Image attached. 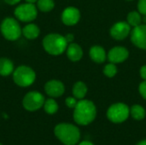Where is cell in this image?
I'll return each mask as SVG.
<instances>
[{
    "mask_svg": "<svg viewBox=\"0 0 146 145\" xmlns=\"http://www.w3.org/2000/svg\"><path fill=\"white\" fill-rule=\"evenodd\" d=\"M138 9L140 14L146 15V0H139V1Z\"/></svg>",
    "mask_w": 146,
    "mask_h": 145,
    "instance_id": "25",
    "label": "cell"
},
{
    "mask_svg": "<svg viewBox=\"0 0 146 145\" xmlns=\"http://www.w3.org/2000/svg\"><path fill=\"white\" fill-rule=\"evenodd\" d=\"M65 38H66V40H67L68 43H71V42L74 41V35L71 34V33H68V34H67L65 36Z\"/></svg>",
    "mask_w": 146,
    "mask_h": 145,
    "instance_id": "28",
    "label": "cell"
},
{
    "mask_svg": "<svg viewBox=\"0 0 146 145\" xmlns=\"http://www.w3.org/2000/svg\"><path fill=\"white\" fill-rule=\"evenodd\" d=\"M137 145H146V139H144V140H141V141H139Z\"/></svg>",
    "mask_w": 146,
    "mask_h": 145,
    "instance_id": "31",
    "label": "cell"
},
{
    "mask_svg": "<svg viewBox=\"0 0 146 145\" xmlns=\"http://www.w3.org/2000/svg\"><path fill=\"white\" fill-rule=\"evenodd\" d=\"M130 115L129 107L122 103L112 104L107 110V118L115 124H120L126 121Z\"/></svg>",
    "mask_w": 146,
    "mask_h": 145,
    "instance_id": "6",
    "label": "cell"
},
{
    "mask_svg": "<svg viewBox=\"0 0 146 145\" xmlns=\"http://www.w3.org/2000/svg\"><path fill=\"white\" fill-rule=\"evenodd\" d=\"M55 6V3L53 0H38L37 1V8L43 11V12H48L53 9Z\"/></svg>",
    "mask_w": 146,
    "mask_h": 145,
    "instance_id": "21",
    "label": "cell"
},
{
    "mask_svg": "<svg viewBox=\"0 0 146 145\" xmlns=\"http://www.w3.org/2000/svg\"><path fill=\"white\" fill-rule=\"evenodd\" d=\"M131 31L130 25L124 21L115 23L110 29V35L117 40H122L127 38Z\"/></svg>",
    "mask_w": 146,
    "mask_h": 145,
    "instance_id": "11",
    "label": "cell"
},
{
    "mask_svg": "<svg viewBox=\"0 0 146 145\" xmlns=\"http://www.w3.org/2000/svg\"><path fill=\"white\" fill-rule=\"evenodd\" d=\"M15 15L17 20L22 22H30L36 19L38 15V9L34 3H22L15 8Z\"/></svg>",
    "mask_w": 146,
    "mask_h": 145,
    "instance_id": "7",
    "label": "cell"
},
{
    "mask_svg": "<svg viewBox=\"0 0 146 145\" xmlns=\"http://www.w3.org/2000/svg\"><path fill=\"white\" fill-rule=\"evenodd\" d=\"M44 97L38 91H30L23 98L22 104L27 111H36L42 108L44 103Z\"/></svg>",
    "mask_w": 146,
    "mask_h": 145,
    "instance_id": "8",
    "label": "cell"
},
{
    "mask_svg": "<svg viewBox=\"0 0 146 145\" xmlns=\"http://www.w3.org/2000/svg\"><path fill=\"white\" fill-rule=\"evenodd\" d=\"M127 1H130V0H127Z\"/></svg>",
    "mask_w": 146,
    "mask_h": 145,
    "instance_id": "34",
    "label": "cell"
},
{
    "mask_svg": "<svg viewBox=\"0 0 146 145\" xmlns=\"http://www.w3.org/2000/svg\"><path fill=\"white\" fill-rule=\"evenodd\" d=\"M67 56L73 62H77L80 60L83 56V51L81 47L77 44L71 43L67 47Z\"/></svg>",
    "mask_w": 146,
    "mask_h": 145,
    "instance_id": "14",
    "label": "cell"
},
{
    "mask_svg": "<svg viewBox=\"0 0 146 145\" xmlns=\"http://www.w3.org/2000/svg\"><path fill=\"white\" fill-rule=\"evenodd\" d=\"M131 40L137 47L146 50V24L139 25L133 28Z\"/></svg>",
    "mask_w": 146,
    "mask_h": 145,
    "instance_id": "9",
    "label": "cell"
},
{
    "mask_svg": "<svg viewBox=\"0 0 146 145\" xmlns=\"http://www.w3.org/2000/svg\"><path fill=\"white\" fill-rule=\"evenodd\" d=\"M54 133L64 145H76L80 140L79 127L70 123H60L56 125Z\"/></svg>",
    "mask_w": 146,
    "mask_h": 145,
    "instance_id": "2",
    "label": "cell"
},
{
    "mask_svg": "<svg viewBox=\"0 0 146 145\" xmlns=\"http://www.w3.org/2000/svg\"><path fill=\"white\" fill-rule=\"evenodd\" d=\"M38 0H26V2L27 3H36Z\"/></svg>",
    "mask_w": 146,
    "mask_h": 145,
    "instance_id": "32",
    "label": "cell"
},
{
    "mask_svg": "<svg viewBox=\"0 0 146 145\" xmlns=\"http://www.w3.org/2000/svg\"><path fill=\"white\" fill-rule=\"evenodd\" d=\"M20 1H21V0H4V2H5L6 3L9 4V5H15V4H16V3H20Z\"/></svg>",
    "mask_w": 146,
    "mask_h": 145,
    "instance_id": "29",
    "label": "cell"
},
{
    "mask_svg": "<svg viewBox=\"0 0 146 145\" xmlns=\"http://www.w3.org/2000/svg\"><path fill=\"white\" fill-rule=\"evenodd\" d=\"M90 57L97 63H102L106 59V53L103 47L101 46H93L91 48L89 52Z\"/></svg>",
    "mask_w": 146,
    "mask_h": 145,
    "instance_id": "15",
    "label": "cell"
},
{
    "mask_svg": "<svg viewBox=\"0 0 146 145\" xmlns=\"http://www.w3.org/2000/svg\"><path fill=\"white\" fill-rule=\"evenodd\" d=\"M77 98L75 97H67L66 100H65V103L66 105L69 108V109H74L76 104H77Z\"/></svg>",
    "mask_w": 146,
    "mask_h": 145,
    "instance_id": "24",
    "label": "cell"
},
{
    "mask_svg": "<svg viewBox=\"0 0 146 145\" xmlns=\"http://www.w3.org/2000/svg\"><path fill=\"white\" fill-rule=\"evenodd\" d=\"M0 30L3 36L9 41L17 40L22 33L19 22L11 17H7L2 21Z\"/></svg>",
    "mask_w": 146,
    "mask_h": 145,
    "instance_id": "5",
    "label": "cell"
},
{
    "mask_svg": "<svg viewBox=\"0 0 146 145\" xmlns=\"http://www.w3.org/2000/svg\"><path fill=\"white\" fill-rule=\"evenodd\" d=\"M45 93L50 97H59L63 95L65 91V87L62 82L59 80H50L44 85Z\"/></svg>",
    "mask_w": 146,
    "mask_h": 145,
    "instance_id": "10",
    "label": "cell"
},
{
    "mask_svg": "<svg viewBox=\"0 0 146 145\" xmlns=\"http://www.w3.org/2000/svg\"><path fill=\"white\" fill-rule=\"evenodd\" d=\"M35 79V72L27 66H20L13 72V79L15 83L21 87L30 86L33 84Z\"/></svg>",
    "mask_w": 146,
    "mask_h": 145,
    "instance_id": "4",
    "label": "cell"
},
{
    "mask_svg": "<svg viewBox=\"0 0 146 145\" xmlns=\"http://www.w3.org/2000/svg\"><path fill=\"white\" fill-rule=\"evenodd\" d=\"M141 16L139 15V12H136V11H133V12H130L127 15V22L130 26H137L139 25H140L141 23Z\"/></svg>",
    "mask_w": 146,
    "mask_h": 145,
    "instance_id": "22",
    "label": "cell"
},
{
    "mask_svg": "<svg viewBox=\"0 0 146 145\" xmlns=\"http://www.w3.org/2000/svg\"><path fill=\"white\" fill-rule=\"evenodd\" d=\"M78 145H94L91 141H88V140H84V141H81L80 142Z\"/></svg>",
    "mask_w": 146,
    "mask_h": 145,
    "instance_id": "30",
    "label": "cell"
},
{
    "mask_svg": "<svg viewBox=\"0 0 146 145\" xmlns=\"http://www.w3.org/2000/svg\"><path fill=\"white\" fill-rule=\"evenodd\" d=\"M116 73H117V68L115 65V63L111 62L110 64H107L104 68V73L109 78L114 77L116 74Z\"/></svg>",
    "mask_w": 146,
    "mask_h": 145,
    "instance_id": "23",
    "label": "cell"
},
{
    "mask_svg": "<svg viewBox=\"0 0 146 145\" xmlns=\"http://www.w3.org/2000/svg\"><path fill=\"white\" fill-rule=\"evenodd\" d=\"M87 93V87L85 83L78 81L73 87V95L77 99H83Z\"/></svg>",
    "mask_w": 146,
    "mask_h": 145,
    "instance_id": "18",
    "label": "cell"
},
{
    "mask_svg": "<svg viewBox=\"0 0 146 145\" xmlns=\"http://www.w3.org/2000/svg\"><path fill=\"white\" fill-rule=\"evenodd\" d=\"M43 46L47 53L52 56H58L67 50L68 42L65 37L58 33H50L44 38Z\"/></svg>",
    "mask_w": 146,
    "mask_h": 145,
    "instance_id": "3",
    "label": "cell"
},
{
    "mask_svg": "<svg viewBox=\"0 0 146 145\" xmlns=\"http://www.w3.org/2000/svg\"><path fill=\"white\" fill-rule=\"evenodd\" d=\"M40 30L36 24L29 23L22 28V34L28 39H34L38 37Z\"/></svg>",
    "mask_w": 146,
    "mask_h": 145,
    "instance_id": "16",
    "label": "cell"
},
{
    "mask_svg": "<svg viewBox=\"0 0 146 145\" xmlns=\"http://www.w3.org/2000/svg\"><path fill=\"white\" fill-rule=\"evenodd\" d=\"M43 107L44 111L49 115H54L58 110V104L53 98H49L45 100Z\"/></svg>",
    "mask_w": 146,
    "mask_h": 145,
    "instance_id": "20",
    "label": "cell"
},
{
    "mask_svg": "<svg viewBox=\"0 0 146 145\" xmlns=\"http://www.w3.org/2000/svg\"><path fill=\"white\" fill-rule=\"evenodd\" d=\"M139 93L141 94V96L143 97V98L146 99V80H145L144 82H142L139 85Z\"/></svg>",
    "mask_w": 146,
    "mask_h": 145,
    "instance_id": "26",
    "label": "cell"
},
{
    "mask_svg": "<svg viewBox=\"0 0 146 145\" xmlns=\"http://www.w3.org/2000/svg\"><path fill=\"white\" fill-rule=\"evenodd\" d=\"M0 145H3V144H0Z\"/></svg>",
    "mask_w": 146,
    "mask_h": 145,
    "instance_id": "33",
    "label": "cell"
},
{
    "mask_svg": "<svg viewBox=\"0 0 146 145\" xmlns=\"http://www.w3.org/2000/svg\"><path fill=\"white\" fill-rule=\"evenodd\" d=\"M80 18V13L78 9L74 7L66 8L62 14V21L67 26L75 25Z\"/></svg>",
    "mask_w": 146,
    "mask_h": 145,
    "instance_id": "12",
    "label": "cell"
},
{
    "mask_svg": "<svg viewBox=\"0 0 146 145\" xmlns=\"http://www.w3.org/2000/svg\"><path fill=\"white\" fill-rule=\"evenodd\" d=\"M130 115L135 121H142L145 117V109L141 105L135 104V105L131 107Z\"/></svg>",
    "mask_w": 146,
    "mask_h": 145,
    "instance_id": "19",
    "label": "cell"
},
{
    "mask_svg": "<svg viewBox=\"0 0 146 145\" xmlns=\"http://www.w3.org/2000/svg\"><path fill=\"white\" fill-rule=\"evenodd\" d=\"M74 109V121L80 126H87L96 119L97 108L90 100H80Z\"/></svg>",
    "mask_w": 146,
    "mask_h": 145,
    "instance_id": "1",
    "label": "cell"
},
{
    "mask_svg": "<svg viewBox=\"0 0 146 145\" xmlns=\"http://www.w3.org/2000/svg\"><path fill=\"white\" fill-rule=\"evenodd\" d=\"M14 64L8 58H0V75L9 76L14 72Z\"/></svg>",
    "mask_w": 146,
    "mask_h": 145,
    "instance_id": "17",
    "label": "cell"
},
{
    "mask_svg": "<svg viewBox=\"0 0 146 145\" xmlns=\"http://www.w3.org/2000/svg\"><path fill=\"white\" fill-rule=\"evenodd\" d=\"M129 56L128 50L121 46H116L111 49L108 54V58L112 63H120L124 62Z\"/></svg>",
    "mask_w": 146,
    "mask_h": 145,
    "instance_id": "13",
    "label": "cell"
},
{
    "mask_svg": "<svg viewBox=\"0 0 146 145\" xmlns=\"http://www.w3.org/2000/svg\"><path fill=\"white\" fill-rule=\"evenodd\" d=\"M140 75L142 77V79H144L145 80H146V65L143 66L140 69Z\"/></svg>",
    "mask_w": 146,
    "mask_h": 145,
    "instance_id": "27",
    "label": "cell"
}]
</instances>
